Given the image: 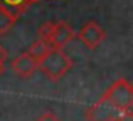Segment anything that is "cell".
Returning a JSON list of instances; mask_svg holds the SVG:
<instances>
[{
    "label": "cell",
    "instance_id": "6da1fadb",
    "mask_svg": "<svg viewBox=\"0 0 133 121\" xmlns=\"http://www.w3.org/2000/svg\"><path fill=\"white\" fill-rule=\"evenodd\" d=\"M72 66H74L72 59L62 49L51 47V49L47 51V54L39 61V67L37 69H41V71L44 72V76L49 81L57 82L71 71Z\"/></svg>",
    "mask_w": 133,
    "mask_h": 121
},
{
    "label": "cell",
    "instance_id": "7a4b0ae2",
    "mask_svg": "<svg viewBox=\"0 0 133 121\" xmlns=\"http://www.w3.org/2000/svg\"><path fill=\"white\" fill-rule=\"evenodd\" d=\"M104 99L111 103L116 109H131L133 108V88L128 79L121 77L115 81L106 92L103 94Z\"/></svg>",
    "mask_w": 133,
    "mask_h": 121
},
{
    "label": "cell",
    "instance_id": "3957f363",
    "mask_svg": "<svg viewBox=\"0 0 133 121\" xmlns=\"http://www.w3.org/2000/svg\"><path fill=\"white\" fill-rule=\"evenodd\" d=\"M76 37H78L89 51H94V49H98V47L104 42L106 32H104V29L98 22L88 20V22L79 29V32L76 34Z\"/></svg>",
    "mask_w": 133,
    "mask_h": 121
},
{
    "label": "cell",
    "instance_id": "277c9868",
    "mask_svg": "<svg viewBox=\"0 0 133 121\" xmlns=\"http://www.w3.org/2000/svg\"><path fill=\"white\" fill-rule=\"evenodd\" d=\"M118 111H121V109H116L108 99H104L103 96H101L91 108L86 109L84 116H86L88 121H106V119L113 118V116H116Z\"/></svg>",
    "mask_w": 133,
    "mask_h": 121
},
{
    "label": "cell",
    "instance_id": "5b68a950",
    "mask_svg": "<svg viewBox=\"0 0 133 121\" xmlns=\"http://www.w3.org/2000/svg\"><path fill=\"white\" fill-rule=\"evenodd\" d=\"M12 71L19 76L20 79H30L34 74H36L37 67H39V62L34 59L29 52H22L12 59Z\"/></svg>",
    "mask_w": 133,
    "mask_h": 121
},
{
    "label": "cell",
    "instance_id": "8992f818",
    "mask_svg": "<svg viewBox=\"0 0 133 121\" xmlns=\"http://www.w3.org/2000/svg\"><path fill=\"white\" fill-rule=\"evenodd\" d=\"M74 37H76L74 29L68 22L59 20V22H54V30H52V35L49 39V44H51V47H56V49H64Z\"/></svg>",
    "mask_w": 133,
    "mask_h": 121
},
{
    "label": "cell",
    "instance_id": "52a82bcc",
    "mask_svg": "<svg viewBox=\"0 0 133 121\" xmlns=\"http://www.w3.org/2000/svg\"><path fill=\"white\" fill-rule=\"evenodd\" d=\"M19 19H20V13L0 7V35L9 34L15 27V24L19 22Z\"/></svg>",
    "mask_w": 133,
    "mask_h": 121
},
{
    "label": "cell",
    "instance_id": "ba28073f",
    "mask_svg": "<svg viewBox=\"0 0 133 121\" xmlns=\"http://www.w3.org/2000/svg\"><path fill=\"white\" fill-rule=\"evenodd\" d=\"M49 49H51V44H49L47 40H42V39H39V37H37V40H34V42H32V46L29 47V51H27V52H29L37 62H39L45 56V54H47Z\"/></svg>",
    "mask_w": 133,
    "mask_h": 121
},
{
    "label": "cell",
    "instance_id": "9c48e42d",
    "mask_svg": "<svg viewBox=\"0 0 133 121\" xmlns=\"http://www.w3.org/2000/svg\"><path fill=\"white\" fill-rule=\"evenodd\" d=\"M30 5H32L30 0H0V7H3V9H7V10H12V12H17V13H20V15H22Z\"/></svg>",
    "mask_w": 133,
    "mask_h": 121
},
{
    "label": "cell",
    "instance_id": "30bf717a",
    "mask_svg": "<svg viewBox=\"0 0 133 121\" xmlns=\"http://www.w3.org/2000/svg\"><path fill=\"white\" fill-rule=\"evenodd\" d=\"M52 30H54V22H44L42 25L37 29V37L49 42V39H51V35H52Z\"/></svg>",
    "mask_w": 133,
    "mask_h": 121
},
{
    "label": "cell",
    "instance_id": "8fae6325",
    "mask_svg": "<svg viewBox=\"0 0 133 121\" xmlns=\"http://www.w3.org/2000/svg\"><path fill=\"white\" fill-rule=\"evenodd\" d=\"M37 121H61L54 113H44L41 118H37Z\"/></svg>",
    "mask_w": 133,
    "mask_h": 121
},
{
    "label": "cell",
    "instance_id": "7c38bea8",
    "mask_svg": "<svg viewBox=\"0 0 133 121\" xmlns=\"http://www.w3.org/2000/svg\"><path fill=\"white\" fill-rule=\"evenodd\" d=\"M0 61H7V51L2 47V44H0Z\"/></svg>",
    "mask_w": 133,
    "mask_h": 121
},
{
    "label": "cell",
    "instance_id": "4fadbf2b",
    "mask_svg": "<svg viewBox=\"0 0 133 121\" xmlns=\"http://www.w3.org/2000/svg\"><path fill=\"white\" fill-rule=\"evenodd\" d=\"M5 74V61H0V77Z\"/></svg>",
    "mask_w": 133,
    "mask_h": 121
},
{
    "label": "cell",
    "instance_id": "5bb4252c",
    "mask_svg": "<svg viewBox=\"0 0 133 121\" xmlns=\"http://www.w3.org/2000/svg\"><path fill=\"white\" fill-rule=\"evenodd\" d=\"M30 2H32V3H36V2H39V0H30Z\"/></svg>",
    "mask_w": 133,
    "mask_h": 121
}]
</instances>
